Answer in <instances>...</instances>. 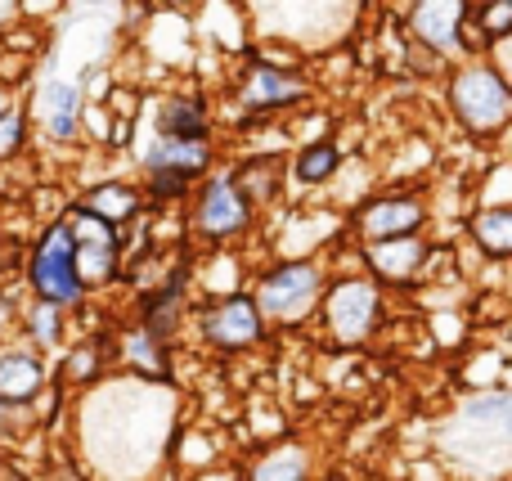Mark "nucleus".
<instances>
[{"label": "nucleus", "mask_w": 512, "mask_h": 481, "mask_svg": "<svg viewBox=\"0 0 512 481\" xmlns=\"http://www.w3.org/2000/svg\"><path fill=\"white\" fill-rule=\"evenodd\" d=\"M360 252V275H369L382 293H418L423 288V266L432 252V234H414V239H391L369 243Z\"/></svg>", "instance_id": "9b49d317"}, {"label": "nucleus", "mask_w": 512, "mask_h": 481, "mask_svg": "<svg viewBox=\"0 0 512 481\" xmlns=\"http://www.w3.org/2000/svg\"><path fill=\"white\" fill-rule=\"evenodd\" d=\"M239 481H315V450L301 437L265 441L239 468Z\"/></svg>", "instance_id": "a211bd4d"}, {"label": "nucleus", "mask_w": 512, "mask_h": 481, "mask_svg": "<svg viewBox=\"0 0 512 481\" xmlns=\"http://www.w3.org/2000/svg\"><path fill=\"white\" fill-rule=\"evenodd\" d=\"M468 18V0H409L400 9V32L418 54H432L441 68L459 63V27Z\"/></svg>", "instance_id": "9d476101"}, {"label": "nucleus", "mask_w": 512, "mask_h": 481, "mask_svg": "<svg viewBox=\"0 0 512 481\" xmlns=\"http://www.w3.org/2000/svg\"><path fill=\"white\" fill-rule=\"evenodd\" d=\"M230 180L239 185V194L248 198V207L256 216L274 212L283 203V194H288V185H283V158H274V153H239L230 162Z\"/></svg>", "instance_id": "6ab92c4d"}, {"label": "nucleus", "mask_w": 512, "mask_h": 481, "mask_svg": "<svg viewBox=\"0 0 512 481\" xmlns=\"http://www.w3.org/2000/svg\"><path fill=\"white\" fill-rule=\"evenodd\" d=\"M436 221V207L427 198L423 185H409V180H396V185H378L369 198L351 207L342 216L346 239L355 248H369V243H391V239H414V234H427Z\"/></svg>", "instance_id": "423d86ee"}, {"label": "nucleus", "mask_w": 512, "mask_h": 481, "mask_svg": "<svg viewBox=\"0 0 512 481\" xmlns=\"http://www.w3.org/2000/svg\"><path fill=\"white\" fill-rule=\"evenodd\" d=\"M346 158H351V149H346L337 135L333 140H315V144L288 149V158H283V185H288V194H297L292 203H301V194H324L337 180V171L346 167Z\"/></svg>", "instance_id": "2eb2a0df"}, {"label": "nucleus", "mask_w": 512, "mask_h": 481, "mask_svg": "<svg viewBox=\"0 0 512 481\" xmlns=\"http://www.w3.org/2000/svg\"><path fill=\"white\" fill-rule=\"evenodd\" d=\"M41 481H90V477H86V468H81L77 459H59V464L45 468Z\"/></svg>", "instance_id": "cd10ccee"}, {"label": "nucleus", "mask_w": 512, "mask_h": 481, "mask_svg": "<svg viewBox=\"0 0 512 481\" xmlns=\"http://www.w3.org/2000/svg\"><path fill=\"white\" fill-rule=\"evenodd\" d=\"M50 387V360L23 342H0V405L32 410V401Z\"/></svg>", "instance_id": "f3484780"}, {"label": "nucleus", "mask_w": 512, "mask_h": 481, "mask_svg": "<svg viewBox=\"0 0 512 481\" xmlns=\"http://www.w3.org/2000/svg\"><path fill=\"white\" fill-rule=\"evenodd\" d=\"M441 90L459 135H468L481 149L486 144L504 149L512 126V81L499 77L486 59H459L441 68Z\"/></svg>", "instance_id": "f03ea898"}, {"label": "nucleus", "mask_w": 512, "mask_h": 481, "mask_svg": "<svg viewBox=\"0 0 512 481\" xmlns=\"http://www.w3.org/2000/svg\"><path fill=\"white\" fill-rule=\"evenodd\" d=\"M14 324H18V333H23V347H32L36 356H45V360L72 342V311L36 302V297H27V302L18 306Z\"/></svg>", "instance_id": "412c9836"}, {"label": "nucleus", "mask_w": 512, "mask_h": 481, "mask_svg": "<svg viewBox=\"0 0 512 481\" xmlns=\"http://www.w3.org/2000/svg\"><path fill=\"white\" fill-rule=\"evenodd\" d=\"M32 113H27V99H18L5 117H0V171L23 162V153L32 149Z\"/></svg>", "instance_id": "5701e85b"}, {"label": "nucleus", "mask_w": 512, "mask_h": 481, "mask_svg": "<svg viewBox=\"0 0 512 481\" xmlns=\"http://www.w3.org/2000/svg\"><path fill=\"white\" fill-rule=\"evenodd\" d=\"M18 99H23V95H18V90H14V86H5V81H0V117H5V113H9V108H14V104H18Z\"/></svg>", "instance_id": "2f4dec72"}, {"label": "nucleus", "mask_w": 512, "mask_h": 481, "mask_svg": "<svg viewBox=\"0 0 512 481\" xmlns=\"http://www.w3.org/2000/svg\"><path fill=\"white\" fill-rule=\"evenodd\" d=\"M328 288V266L319 257H292V261H265L252 270L248 279V297L256 306V315L265 320V329L279 333H297L310 329L315 306Z\"/></svg>", "instance_id": "20e7f679"}, {"label": "nucleus", "mask_w": 512, "mask_h": 481, "mask_svg": "<svg viewBox=\"0 0 512 481\" xmlns=\"http://www.w3.org/2000/svg\"><path fill=\"white\" fill-rule=\"evenodd\" d=\"M225 95L234 104L230 113L256 117V122H279V117H292L315 104L319 81L310 72H288V68H274V63H261L248 45L234 59L230 77H225Z\"/></svg>", "instance_id": "39448f33"}, {"label": "nucleus", "mask_w": 512, "mask_h": 481, "mask_svg": "<svg viewBox=\"0 0 512 481\" xmlns=\"http://www.w3.org/2000/svg\"><path fill=\"white\" fill-rule=\"evenodd\" d=\"M189 329H194L198 347L216 360H243L265 351L270 329L256 315L248 293H230V297H212V302H194L189 306Z\"/></svg>", "instance_id": "6e6552de"}, {"label": "nucleus", "mask_w": 512, "mask_h": 481, "mask_svg": "<svg viewBox=\"0 0 512 481\" xmlns=\"http://www.w3.org/2000/svg\"><path fill=\"white\" fill-rule=\"evenodd\" d=\"M459 419L468 428H508V387H486V392H472L468 401L459 405Z\"/></svg>", "instance_id": "b1692460"}, {"label": "nucleus", "mask_w": 512, "mask_h": 481, "mask_svg": "<svg viewBox=\"0 0 512 481\" xmlns=\"http://www.w3.org/2000/svg\"><path fill=\"white\" fill-rule=\"evenodd\" d=\"M140 171H171L185 176L189 185H198L203 176H212L221 167V140H162V135H144V144L135 149Z\"/></svg>", "instance_id": "ddd939ff"}, {"label": "nucleus", "mask_w": 512, "mask_h": 481, "mask_svg": "<svg viewBox=\"0 0 512 481\" xmlns=\"http://www.w3.org/2000/svg\"><path fill=\"white\" fill-rule=\"evenodd\" d=\"M72 203H77L81 212H90L95 221H104L108 230H126L135 216L149 212V207H144L140 185H135L131 176H99V180H90V185H81L77 194H72Z\"/></svg>", "instance_id": "dca6fc26"}, {"label": "nucleus", "mask_w": 512, "mask_h": 481, "mask_svg": "<svg viewBox=\"0 0 512 481\" xmlns=\"http://www.w3.org/2000/svg\"><path fill=\"white\" fill-rule=\"evenodd\" d=\"M508 158L499 153L495 162H481L477 180V207H508Z\"/></svg>", "instance_id": "a878e982"}, {"label": "nucleus", "mask_w": 512, "mask_h": 481, "mask_svg": "<svg viewBox=\"0 0 512 481\" xmlns=\"http://www.w3.org/2000/svg\"><path fill=\"white\" fill-rule=\"evenodd\" d=\"M72 266H77V284H81V293H86V302L122 288V279H126L122 248H117V243H86V248H77Z\"/></svg>", "instance_id": "4be33fe9"}, {"label": "nucleus", "mask_w": 512, "mask_h": 481, "mask_svg": "<svg viewBox=\"0 0 512 481\" xmlns=\"http://www.w3.org/2000/svg\"><path fill=\"white\" fill-rule=\"evenodd\" d=\"M149 108V135L162 140H216L221 131V117H216V99L207 86L189 81V86H171L158 99H144Z\"/></svg>", "instance_id": "1a4fd4ad"}, {"label": "nucleus", "mask_w": 512, "mask_h": 481, "mask_svg": "<svg viewBox=\"0 0 512 481\" xmlns=\"http://www.w3.org/2000/svg\"><path fill=\"white\" fill-rule=\"evenodd\" d=\"M508 54H512V41H490V50H486V63L504 81H512V59H508Z\"/></svg>", "instance_id": "c85d7f7f"}, {"label": "nucleus", "mask_w": 512, "mask_h": 481, "mask_svg": "<svg viewBox=\"0 0 512 481\" xmlns=\"http://www.w3.org/2000/svg\"><path fill=\"white\" fill-rule=\"evenodd\" d=\"M72 257H77V243L63 230V221L36 225V234L23 248L18 284H23L27 297H36V302H50V306H63V311L81 315L86 311V293H81V284H77Z\"/></svg>", "instance_id": "0eeeda50"}, {"label": "nucleus", "mask_w": 512, "mask_h": 481, "mask_svg": "<svg viewBox=\"0 0 512 481\" xmlns=\"http://www.w3.org/2000/svg\"><path fill=\"white\" fill-rule=\"evenodd\" d=\"M391 324V297L373 284L369 275H328V288L315 306V338L324 342L337 356H351V351H364L387 333Z\"/></svg>", "instance_id": "f257e3e1"}, {"label": "nucleus", "mask_w": 512, "mask_h": 481, "mask_svg": "<svg viewBox=\"0 0 512 481\" xmlns=\"http://www.w3.org/2000/svg\"><path fill=\"white\" fill-rule=\"evenodd\" d=\"M463 248H472L486 266H508L512 261V207H468L463 216Z\"/></svg>", "instance_id": "aec40b11"}, {"label": "nucleus", "mask_w": 512, "mask_h": 481, "mask_svg": "<svg viewBox=\"0 0 512 481\" xmlns=\"http://www.w3.org/2000/svg\"><path fill=\"white\" fill-rule=\"evenodd\" d=\"M113 365L122 369L131 383H149V387H171L176 383V351L153 342L140 324L122 320L113 333Z\"/></svg>", "instance_id": "f8f14e48"}, {"label": "nucleus", "mask_w": 512, "mask_h": 481, "mask_svg": "<svg viewBox=\"0 0 512 481\" xmlns=\"http://www.w3.org/2000/svg\"><path fill=\"white\" fill-rule=\"evenodd\" d=\"M180 225H185V248L194 252H243L261 230V216L248 207V198L230 180V167L221 162L194 185L189 203L180 207Z\"/></svg>", "instance_id": "7ed1b4c3"}, {"label": "nucleus", "mask_w": 512, "mask_h": 481, "mask_svg": "<svg viewBox=\"0 0 512 481\" xmlns=\"http://www.w3.org/2000/svg\"><path fill=\"white\" fill-rule=\"evenodd\" d=\"M113 369V338L108 333H81L72 338L68 347L59 351V360L50 365V383L63 387V392H81L86 396L90 387H99Z\"/></svg>", "instance_id": "4468645a"}, {"label": "nucleus", "mask_w": 512, "mask_h": 481, "mask_svg": "<svg viewBox=\"0 0 512 481\" xmlns=\"http://www.w3.org/2000/svg\"><path fill=\"white\" fill-rule=\"evenodd\" d=\"M0 481H32V473L14 455H0Z\"/></svg>", "instance_id": "c756f323"}, {"label": "nucleus", "mask_w": 512, "mask_h": 481, "mask_svg": "<svg viewBox=\"0 0 512 481\" xmlns=\"http://www.w3.org/2000/svg\"><path fill=\"white\" fill-rule=\"evenodd\" d=\"M189 481H239V468L221 464V468H212V473H203V477H189Z\"/></svg>", "instance_id": "7c9ffc66"}, {"label": "nucleus", "mask_w": 512, "mask_h": 481, "mask_svg": "<svg viewBox=\"0 0 512 481\" xmlns=\"http://www.w3.org/2000/svg\"><path fill=\"white\" fill-rule=\"evenodd\" d=\"M27 428H32V419H27V410H9V405H0V446H9V441H18Z\"/></svg>", "instance_id": "bb28decb"}, {"label": "nucleus", "mask_w": 512, "mask_h": 481, "mask_svg": "<svg viewBox=\"0 0 512 481\" xmlns=\"http://www.w3.org/2000/svg\"><path fill=\"white\" fill-rule=\"evenodd\" d=\"M468 18L486 41H512V0H468Z\"/></svg>", "instance_id": "393cba45"}]
</instances>
